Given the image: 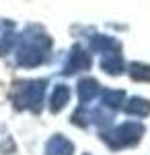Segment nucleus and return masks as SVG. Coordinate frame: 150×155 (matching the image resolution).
<instances>
[{
  "label": "nucleus",
  "mask_w": 150,
  "mask_h": 155,
  "mask_svg": "<svg viewBox=\"0 0 150 155\" xmlns=\"http://www.w3.org/2000/svg\"><path fill=\"white\" fill-rule=\"evenodd\" d=\"M127 112L130 114H138V116H146L150 114V101L146 99H140V97H134L127 106Z\"/></svg>",
  "instance_id": "obj_1"
},
{
  "label": "nucleus",
  "mask_w": 150,
  "mask_h": 155,
  "mask_svg": "<svg viewBox=\"0 0 150 155\" xmlns=\"http://www.w3.org/2000/svg\"><path fill=\"white\" fill-rule=\"evenodd\" d=\"M132 77L138 79V81H150V66H144V64H132Z\"/></svg>",
  "instance_id": "obj_2"
}]
</instances>
